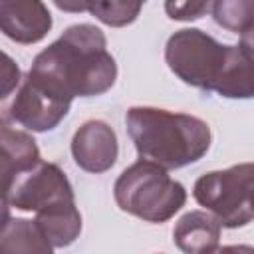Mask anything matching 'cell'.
Listing matches in <instances>:
<instances>
[{
	"label": "cell",
	"instance_id": "cell-12",
	"mask_svg": "<svg viewBox=\"0 0 254 254\" xmlns=\"http://www.w3.org/2000/svg\"><path fill=\"white\" fill-rule=\"evenodd\" d=\"M214 91L228 99L254 97V58L240 46H228L226 64Z\"/></svg>",
	"mask_w": 254,
	"mask_h": 254
},
{
	"label": "cell",
	"instance_id": "cell-15",
	"mask_svg": "<svg viewBox=\"0 0 254 254\" xmlns=\"http://www.w3.org/2000/svg\"><path fill=\"white\" fill-rule=\"evenodd\" d=\"M212 16L224 30L242 34L254 26V0H214Z\"/></svg>",
	"mask_w": 254,
	"mask_h": 254
},
{
	"label": "cell",
	"instance_id": "cell-7",
	"mask_svg": "<svg viewBox=\"0 0 254 254\" xmlns=\"http://www.w3.org/2000/svg\"><path fill=\"white\" fill-rule=\"evenodd\" d=\"M69 105L71 101L52 95L26 77L6 109L4 119H12L30 131H50L67 115Z\"/></svg>",
	"mask_w": 254,
	"mask_h": 254
},
{
	"label": "cell",
	"instance_id": "cell-14",
	"mask_svg": "<svg viewBox=\"0 0 254 254\" xmlns=\"http://www.w3.org/2000/svg\"><path fill=\"white\" fill-rule=\"evenodd\" d=\"M0 248L4 252H52L54 246L48 242L36 220L8 218L4 208V226L0 236Z\"/></svg>",
	"mask_w": 254,
	"mask_h": 254
},
{
	"label": "cell",
	"instance_id": "cell-2",
	"mask_svg": "<svg viewBox=\"0 0 254 254\" xmlns=\"http://www.w3.org/2000/svg\"><path fill=\"white\" fill-rule=\"evenodd\" d=\"M125 123L139 159L153 161L167 171L196 163L210 149V127L189 113L143 105L131 107Z\"/></svg>",
	"mask_w": 254,
	"mask_h": 254
},
{
	"label": "cell",
	"instance_id": "cell-4",
	"mask_svg": "<svg viewBox=\"0 0 254 254\" xmlns=\"http://www.w3.org/2000/svg\"><path fill=\"white\" fill-rule=\"evenodd\" d=\"M254 185V163H240L224 171H210L196 179L192 196L212 212L222 226L240 228L252 218L250 190Z\"/></svg>",
	"mask_w": 254,
	"mask_h": 254
},
{
	"label": "cell",
	"instance_id": "cell-1",
	"mask_svg": "<svg viewBox=\"0 0 254 254\" xmlns=\"http://www.w3.org/2000/svg\"><path fill=\"white\" fill-rule=\"evenodd\" d=\"M117 64L107 52L105 34L93 24L69 26L52 46L40 52L28 79L56 97L101 95L115 83Z\"/></svg>",
	"mask_w": 254,
	"mask_h": 254
},
{
	"label": "cell",
	"instance_id": "cell-13",
	"mask_svg": "<svg viewBox=\"0 0 254 254\" xmlns=\"http://www.w3.org/2000/svg\"><path fill=\"white\" fill-rule=\"evenodd\" d=\"M34 220L54 248L69 246L81 232V214L75 202H65L44 212H36Z\"/></svg>",
	"mask_w": 254,
	"mask_h": 254
},
{
	"label": "cell",
	"instance_id": "cell-17",
	"mask_svg": "<svg viewBox=\"0 0 254 254\" xmlns=\"http://www.w3.org/2000/svg\"><path fill=\"white\" fill-rule=\"evenodd\" d=\"M214 0H165V12L171 20L190 22L212 10Z\"/></svg>",
	"mask_w": 254,
	"mask_h": 254
},
{
	"label": "cell",
	"instance_id": "cell-20",
	"mask_svg": "<svg viewBox=\"0 0 254 254\" xmlns=\"http://www.w3.org/2000/svg\"><path fill=\"white\" fill-rule=\"evenodd\" d=\"M240 48H242L248 56L254 58V26L240 34Z\"/></svg>",
	"mask_w": 254,
	"mask_h": 254
},
{
	"label": "cell",
	"instance_id": "cell-3",
	"mask_svg": "<svg viewBox=\"0 0 254 254\" xmlns=\"http://www.w3.org/2000/svg\"><path fill=\"white\" fill-rule=\"evenodd\" d=\"M117 206L145 222H167L187 202L185 187L167 175V169L139 159L113 185Z\"/></svg>",
	"mask_w": 254,
	"mask_h": 254
},
{
	"label": "cell",
	"instance_id": "cell-18",
	"mask_svg": "<svg viewBox=\"0 0 254 254\" xmlns=\"http://www.w3.org/2000/svg\"><path fill=\"white\" fill-rule=\"evenodd\" d=\"M18 83H20V69L10 60V56L4 54V64H2V99H6L10 95V91Z\"/></svg>",
	"mask_w": 254,
	"mask_h": 254
},
{
	"label": "cell",
	"instance_id": "cell-21",
	"mask_svg": "<svg viewBox=\"0 0 254 254\" xmlns=\"http://www.w3.org/2000/svg\"><path fill=\"white\" fill-rule=\"evenodd\" d=\"M250 206H252V212H254V185H252V190H250Z\"/></svg>",
	"mask_w": 254,
	"mask_h": 254
},
{
	"label": "cell",
	"instance_id": "cell-19",
	"mask_svg": "<svg viewBox=\"0 0 254 254\" xmlns=\"http://www.w3.org/2000/svg\"><path fill=\"white\" fill-rule=\"evenodd\" d=\"M54 4L69 14H79V12H89L91 0H54Z\"/></svg>",
	"mask_w": 254,
	"mask_h": 254
},
{
	"label": "cell",
	"instance_id": "cell-8",
	"mask_svg": "<svg viewBox=\"0 0 254 254\" xmlns=\"http://www.w3.org/2000/svg\"><path fill=\"white\" fill-rule=\"evenodd\" d=\"M119 145L115 131L99 119L85 121L71 139V155L79 169L87 173H105L117 161Z\"/></svg>",
	"mask_w": 254,
	"mask_h": 254
},
{
	"label": "cell",
	"instance_id": "cell-16",
	"mask_svg": "<svg viewBox=\"0 0 254 254\" xmlns=\"http://www.w3.org/2000/svg\"><path fill=\"white\" fill-rule=\"evenodd\" d=\"M147 0H91L89 14L111 28H123L137 20Z\"/></svg>",
	"mask_w": 254,
	"mask_h": 254
},
{
	"label": "cell",
	"instance_id": "cell-6",
	"mask_svg": "<svg viewBox=\"0 0 254 254\" xmlns=\"http://www.w3.org/2000/svg\"><path fill=\"white\" fill-rule=\"evenodd\" d=\"M2 202L16 210L44 212L65 202H75V196L65 173L54 163L40 161L2 183Z\"/></svg>",
	"mask_w": 254,
	"mask_h": 254
},
{
	"label": "cell",
	"instance_id": "cell-9",
	"mask_svg": "<svg viewBox=\"0 0 254 254\" xmlns=\"http://www.w3.org/2000/svg\"><path fill=\"white\" fill-rule=\"evenodd\" d=\"M0 30L18 44H36L52 30V14L42 0H0Z\"/></svg>",
	"mask_w": 254,
	"mask_h": 254
},
{
	"label": "cell",
	"instance_id": "cell-5",
	"mask_svg": "<svg viewBox=\"0 0 254 254\" xmlns=\"http://www.w3.org/2000/svg\"><path fill=\"white\" fill-rule=\"evenodd\" d=\"M228 56V46L218 44L212 36L196 28L175 32L165 46L169 69L185 83L214 91Z\"/></svg>",
	"mask_w": 254,
	"mask_h": 254
},
{
	"label": "cell",
	"instance_id": "cell-11",
	"mask_svg": "<svg viewBox=\"0 0 254 254\" xmlns=\"http://www.w3.org/2000/svg\"><path fill=\"white\" fill-rule=\"evenodd\" d=\"M42 161L36 141L20 129L10 127L6 121L0 131V175L2 183L10 181L18 173H24Z\"/></svg>",
	"mask_w": 254,
	"mask_h": 254
},
{
	"label": "cell",
	"instance_id": "cell-10",
	"mask_svg": "<svg viewBox=\"0 0 254 254\" xmlns=\"http://www.w3.org/2000/svg\"><path fill=\"white\" fill-rule=\"evenodd\" d=\"M220 220L208 210H190L183 214L175 228L173 240L179 250L189 254H208L218 250L220 244Z\"/></svg>",
	"mask_w": 254,
	"mask_h": 254
}]
</instances>
